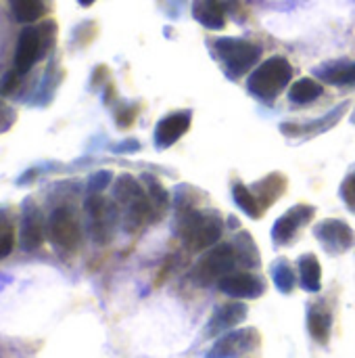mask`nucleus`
Here are the masks:
<instances>
[{
  "instance_id": "nucleus-1",
  "label": "nucleus",
  "mask_w": 355,
  "mask_h": 358,
  "mask_svg": "<svg viewBox=\"0 0 355 358\" xmlns=\"http://www.w3.org/2000/svg\"><path fill=\"white\" fill-rule=\"evenodd\" d=\"M113 199L117 210H121V220L126 231H136L142 222L151 220V203L142 185L130 176L121 174L113 187Z\"/></svg>"
},
{
  "instance_id": "nucleus-2",
  "label": "nucleus",
  "mask_w": 355,
  "mask_h": 358,
  "mask_svg": "<svg viewBox=\"0 0 355 358\" xmlns=\"http://www.w3.org/2000/svg\"><path fill=\"white\" fill-rule=\"evenodd\" d=\"M178 233L192 252H203L220 241L224 233V222L218 214L186 210L178 222Z\"/></svg>"
},
{
  "instance_id": "nucleus-3",
  "label": "nucleus",
  "mask_w": 355,
  "mask_h": 358,
  "mask_svg": "<svg viewBox=\"0 0 355 358\" xmlns=\"http://www.w3.org/2000/svg\"><path fill=\"white\" fill-rule=\"evenodd\" d=\"M56 25L54 21H46L38 27H25L19 34L17 50H15V69L23 76L27 73L54 44Z\"/></svg>"
},
{
  "instance_id": "nucleus-4",
  "label": "nucleus",
  "mask_w": 355,
  "mask_h": 358,
  "mask_svg": "<svg viewBox=\"0 0 355 358\" xmlns=\"http://www.w3.org/2000/svg\"><path fill=\"white\" fill-rule=\"evenodd\" d=\"M293 78V67L285 57H272L268 61H264L257 69H253V73L249 76V92L259 96V99H274L278 96L291 82Z\"/></svg>"
},
{
  "instance_id": "nucleus-5",
  "label": "nucleus",
  "mask_w": 355,
  "mask_h": 358,
  "mask_svg": "<svg viewBox=\"0 0 355 358\" xmlns=\"http://www.w3.org/2000/svg\"><path fill=\"white\" fill-rule=\"evenodd\" d=\"M236 266H239V260H236V252H234L232 243H222V245L211 248L197 262L192 277L199 285H211V283L218 285L220 279L234 273Z\"/></svg>"
},
{
  "instance_id": "nucleus-6",
  "label": "nucleus",
  "mask_w": 355,
  "mask_h": 358,
  "mask_svg": "<svg viewBox=\"0 0 355 358\" xmlns=\"http://www.w3.org/2000/svg\"><path fill=\"white\" fill-rule=\"evenodd\" d=\"M216 52L220 55L230 76L247 73L262 57V48L257 44L241 40V38H218Z\"/></svg>"
},
{
  "instance_id": "nucleus-7",
  "label": "nucleus",
  "mask_w": 355,
  "mask_h": 358,
  "mask_svg": "<svg viewBox=\"0 0 355 358\" xmlns=\"http://www.w3.org/2000/svg\"><path fill=\"white\" fill-rule=\"evenodd\" d=\"M262 344V336L255 327H243L222 334L205 358H249Z\"/></svg>"
},
{
  "instance_id": "nucleus-8",
  "label": "nucleus",
  "mask_w": 355,
  "mask_h": 358,
  "mask_svg": "<svg viewBox=\"0 0 355 358\" xmlns=\"http://www.w3.org/2000/svg\"><path fill=\"white\" fill-rule=\"evenodd\" d=\"M46 231H48L50 243L59 252L69 254L80 245V239H82L80 222H77L73 210H69V208H56L46 222Z\"/></svg>"
},
{
  "instance_id": "nucleus-9",
  "label": "nucleus",
  "mask_w": 355,
  "mask_h": 358,
  "mask_svg": "<svg viewBox=\"0 0 355 358\" xmlns=\"http://www.w3.org/2000/svg\"><path fill=\"white\" fill-rule=\"evenodd\" d=\"M314 237L322 245V250L331 256H339L349 252L355 245L354 229L339 218H326L314 227Z\"/></svg>"
},
{
  "instance_id": "nucleus-10",
  "label": "nucleus",
  "mask_w": 355,
  "mask_h": 358,
  "mask_svg": "<svg viewBox=\"0 0 355 358\" xmlns=\"http://www.w3.org/2000/svg\"><path fill=\"white\" fill-rule=\"evenodd\" d=\"M86 212L90 218V233L96 243H107L113 235L115 212L100 193H90L86 199Z\"/></svg>"
},
{
  "instance_id": "nucleus-11",
  "label": "nucleus",
  "mask_w": 355,
  "mask_h": 358,
  "mask_svg": "<svg viewBox=\"0 0 355 358\" xmlns=\"http://www.w3.org/2000/svg\"><path fill=\"white\" fill-rule=\"evenodd\" d=\"M314 216H316V210L312 206H308V203L293 206L287 214H282L274 222V227H272V239H274V243L276 245H289L295 239L297 231L301 227H305Z\"/></svg>"
},
{
  "instance_id": "nucleus-12",
  "label": "nucleus",
  "mask_w": 355,
  "mask_h": 358,
  "mask_svg": "<svg viewBox=\"0 0 355 358\" xmlns=\"http://www.w3.org/2000/svg\"><path fill=\"white\" fill-rule=\"evenodd\" d=\"M218 289L234 300H257L266 292V283L253 273H230L220 279Z\"/></svg>"
},
{
  "instance_id": "nucleus-13",
  "label": "nucleus",
  "mask_w": 355,
  "mask_h": 358,
  "mask_svg": "<svg viewBox=\"0 0 355 358\" xmlns=\"http://www.w3.org/2000/svg\"><path fill=\"white\" fill-rule=\"evenodd\" d=\"M249 315V308L243 302H228L222 304L220 308L213 310V315L209 317V323L205 327V334L211 338H220L226 331L236 329Z\"/></svg>"
},
{
  "instance_id": "nucleus-14",
  "label": "nucleus",
  "mask_w": 355,
  "mask_h": 358,
  "mask_svg": "<svg viewBox=\"0 0 355 358\" xmlns=\"http://www.w3.org/2000/svg\"><path fill=\"white\" fill-rule=\"evenodd\" d=\"M44 241V218L40 210L31 203H23V218H21V235L19 243L23 252H36Z\"/></svg>"
},
{
  "instance_id": "nucleus-15",
  "label": "nucleus",
  "mask_w": 355,
  "mask_h": 358,
  "mask_svg": "<svg viewBox=\"0 0 355 358\" xmlns=\"http://www.w3.org/2000/svg\"><path fill=\"white\" fill-rule=\"evenodd\" d=\"M347 109H349V103H341L339 107L328 111L324 117L314 120L310 124H280V132L287 134V136H318V134L328 132L331 128H335L343 120Z\"/></svg>"
},
{
  "instance_id": "nucleus-16",
  "label": "nucleus",
  "mask_w": 355,
  "mask_h": 358,
  "mask_svg": "<svg viewBox=\"0 0 355 358\" xmlns=\"http://www.w3.org/2000/svg\"><path fill=\"white\" fill-rule=\"evenodd\" d=\"M192 122V113L190 111H176L172 115H165L157 128H155V145L159 149H167L174 143H178V138H182L184 132H188Z\"/></svg>"
},
{
  "instance_id": "nucleus-17",
  "label": "nucleus",
  "mask_w": 355,
  "mask_h": 358,
  "mask_svg": "<svg viewBox=\"0 0 355 358\" xmlns=\"http://www.w3.org/2000/svg\"><path fill=\"white\" fill-rule=\"evenodd\" d=\"M251 189H253V195L257 197L259 206L266 210L282 197V193L287 191V178L280 172H272L266 178H262L259 182H255Z\"/></svg>"
},
{
  "instance_id": "nucleus-18",
  "label": "nucleus",
  "mask_w": 355,
  "mask_h": 358,
  "mask_svg": "<svg viewBox=\"0 0 355 358\" xmlns=\"http://www.w3.org/2000/svg\"><path fill=\"white\" fill-rule=\"evenodd\" d=\"M308 331L318 344H328L333 334V313L324 304H312L308 310Z\"/></svg>"
},
{
  "instance_id": "nucleus-19",
  "label": "nucleus",
  "mask_w": 355,
  "mask_h": 358,
  "mask_svg": "<svg viewBox=\"0 0 355 358\" xmlns=\"http://www.w3.org/2000/svg\"><path fill=\"white\" fill-rule=\"evenodd\" d=\"M192 15L207 29H222L226 25V13L220 0H197Z\"/></svg>"
},
{
  "instance_id": "nucleus-20",
  "label": "nucleus",
  "mask_w": 355,
  "mask_h": 358,
  "mask_svg": "<svg viewBox=\"0 0 355 358\" xmlns=\"http://www.w3.org/2000/svg\"><path fill=\"white\" fill-rule=\"evenodd\" d=\"M299 283L308 294H318L322 289V266L314 254H303L297 262Z\"/></svg>"
},
{
  "instance_id": "nucleus-21",
  "label": "nucleus",
  "mask_w": 355,
  "mask_h": 358,
  "mask_svg": "<svg viewBox=\"0 0 355 358\" xmlns=\"http://www.w3.org/2000/svg\"><path fill=\"white\" fill-rule=\"evenodd\" d=\"M316 76L324 80L326 84H337V86H349L355 84V63L347 61H335L328 65H322L316 69Z\"/></svg>"
},
{
  "instance_id": "nucleus-22",
  "label": "nucleus",
  "mask_w": 355,
  "mask_h": 358,
  "mask_svg": "<svg viewBox=\"0 0 355 358\" xmlns=\"http://www.w3.org/2000/svg\"><path fill=\"white\" fill-rule=\"evenodd\" d=\"M142 180H144V191H146V197L151 203V220H159L169 206V195H167L165 187L155 176L144 174Z\"/></svg>"
},
{
  "instance_id": "nucleus-23",
  "label": "nucleus",
  "mask_w": 355,
  "mask_h": 358,
  "mask_svg": "<svg viewBox=\"0 0 355 358\" xmlns=\"http://www.w3.org/2000/svg\"><path fill=\"white\" fill-rule=\"evenodd\" d=\"M232 248L236 252V260L241 266L245 268H259L262 264V256H259V250L253 241V237L249 233H239L232 241Z\"/></svg>"
},
{
  "instance_id": "nucleus-24",
  "label": "nucleus",
  "mask_w": 355,
  "mask_h": 358,
  "mask_svg": "<svg viewBox=\"0 0 355 358\" xmlns=\"http://www.w3.org/2000/svg\"><path fill=\"white\" fill-rule=\"evenodd\" d=\"M10 13L19 23H33L44 17L46 4L44 0H8Z\"/></svg>"
},
{
  "instance_id": "nucleus-25",
  "label": "nucleus",
  "mask_w": 355,
  "mask_h": 358,
  "mask_svg": "<svg viewBox=\"0 0 355 358\" xmlns=\"http://www.w3.org/2000/svg\"><path fill=\"white\" fill-rule=\"evenodd\" d=\"M270 275H272V281L280 294H291L295 289L297 277H295V271L291 268L289 260H285V258L274 260L270 266Z\"/></svg>"
},
{
  "instance_id": "nucleus-26",
  "label": "nucleus",
  "mask_w": 355,
  "mask_h": 358,
  "mask_svg": "<svg viewBox=\"0 0 355 358\" xmlns=\"http://www.w3.org/2000/svg\"><path fill=\"white\" fill-rule=\"evenodd\" d=\"M322 94V84H318L316 80L312 78H303V80H297L291 90H289V99L297 105H308V103H314L318 96Z\"/></svg>"
},
{
  "instance_id": "nucleus-27",
  "label": "nucleus",
  "mask_w": 355,
  "mask_h": 358,
  "mask_svg": "<svg viewBox=\"0 0 355 358\" xmlns=\"http://www.w3.org/2000/svg\"><path fill=\"white\" fill-rule=\"evenodd\" d=\"M232 197H234L236 206H239L247 216H251V218H262L264 208L259 206L257 197L253 195V191H251L249 187H245L243 182H236V185L232 187Z\"/></svg>"
},
{
  "instance_id": "nucleus-28",
  "label": "nucleus",
  "mask_w": 355,
  "mask_h": 358,
  "mask_svg": "<svg viewBox=\"0 0 355 358\" xmlns=\"http://www.w3.org/2000/svg\"><path fill=\"white\" fill-rule=\"evenodd\" d=\"M15 248V229L8 218V212L0 210V260L6 258Z\"/></svg>"
},
{
  "instance_id": "nucleus-29",
  "label": "nucleus",
  "mask_w": 355,
  "mask_h": 358,
  "mask_svg": "<svg viewBox=\"0 0 355 358\" xmlns=\"http://www.w3.org/2000/svg\"><path fill=\"white\" fill-rule=\"evenodd\" d=\"M19 80H21V73H19L17 69L6 71V73L2 76V80H0V96L13 94V92L17 90V86H19Z\"/></svg>"
},
{
  "instance_id": "nucleus-30",
  "label": "nucleus",
  "mask_w": 355,
  "mask_h": 358,
  "mask_svg": "<svg viewBox=\"0 0 355 358\" xmlns=\"http://www.w3.org/2000/svg\"><path fill=\"white\" fill-rule=\"evenodd\" d=\"M341 197L347 203V208L355 212V170L341 182Z\"/></svg>"
},
{
  "instance_id": "nucleus-31",
  "label": "nucleus",
  "mask_w": 355,
  "mask_h": 358,
  "mask_svg": "<svg viewBox=\"0 0 355 358\" xmlns=\"http://www.w3.org/2000/svg\"><path fill=\"white\" fill-rule=\"evenodd\" d=\"M111 178H113V174H111L109 170H100V172H96V174L90 178V182H88L90 193H100L103 189H107V187L111 185Z\"/></svg>"
},
{
  "instance_id": "nucleus-32",
  "label": "nucleus",
  "mask_w": 355,
  "mask_h": 358,
  "mask_svg": "<svg viewBox=\"0 0 355 358\" xmlns=\"http://www.w3.org/2000/svg\"><path fill=\"white\" fill-rule=\"evenodd\" d=\"M15 122V111L0 101V132H6Z\"/></svg>"
},
{
  "instance_id": "nucleus-33",
  "label": "nucleus",
  "mask_w": 355,
  "mask_h": 358,
  "mask_svg": "<svg viewBox=\"0 0 355 358\" xmlns=\"http://www.w3.org/2000/svg\"><path fill=\"white\" fill-rule=\"evenodd\" d=\"M134 115H136V111H134V109L119 113V115H117V126H121V128L130 126V124H132V120H134Z\"/></svg>"
},
{
  "instance_id": "nucleus-34",
  "label": "nucleus",
  "mask_w": 355,
  "mask_h": 358,
  "mask_svg": "<svg viewBox=\"0 0 355 358\" xmlns=\"http://www.w3.org/2000/svg\"><path fill=\"white\" fill-rule=\"evenodd\" d=\"M130 149H138V143H123V145H117L115 151H130Z\"/></svg>"
},
{
  "instance_id": "nucleus-35",
  "label": "nucleus",
  "mask_w": 355,
  "mask_h": 358,
  "mask_svg": "<svg viewBox=\"0 0 355 358\" xmlns=\"http://www.w3.org/2000/svg\"><path fill=\"white\" fill-rule=\"evenodd\" d=\"M77 2H80L82 6H90V4H94L96 0H77Z\"/></svg>"
},
{
  "instance_id": "nucleus-36",
  "label": "nucleus",
  "mask_w": 355,
  "mask_h": 358,
  "mask_svg": "<svg viewBox=\"0 0 355 358\" xmlns=\"http://www.w3.org/2000/svg\"><path fill=\"white\" fill-rule=\"evenodd\" d=\"M352 122H354V124H355V109H354V115H352Z\"/></svg>"
}]
</instances>
